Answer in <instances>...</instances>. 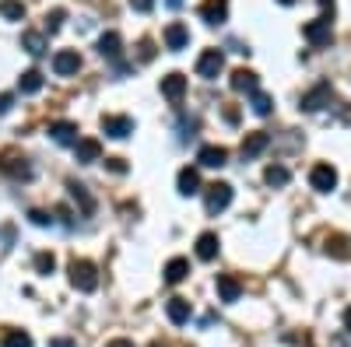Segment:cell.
<instances>
[{
    "instance_id": "obj_23",
    "label": "cell",
    "mask_w": 351,
    "mask_h": 347,
    "mask_svg": "<svg viewBox=\"0 0 351 347\" xmlns=\"http://www.w3.org/2000/svg\"><path fill=\"white\" fill-rule=\"evenodd\" d=\"M18 92H21V95L43 92V74H39V70H25V74L18 77Z\"/></svg>"
},
{
    "instance_id": "obj_42",
    "label": "cell",
    "mask_w": 351,
    "mask_h": 347,
    "mask_svg": "<svg viewBox=\"0 0 351 347\" xmlns=\"http://www.w3.org/2000/svg\"><path fill=\"white\" fill-rule=\"evenodd\" d=\"M165 4H169V8L176 11V8H183V0H165Z\"/></svg>"
},
{
    "instance_id": "obj_15",
    "label": "cell",
    "mask_w": 351,
    "mask_h": 347,
    "mask_svg": "<svg viewBox=\"0 0 351 347\" xmlns=\"http://www.w3.org/2000/svg\"><path fill=\"white\" fill-rule=\"evenodd\" d=\"M165 316H169L172 326L190 323V302H186V298H169V302H165Z\"/></svg>"
},
{
    "instance_id": "obj_22",
    "label": "cell",
    "mask_w": 351,
    "mask_h": 347,
    "mask_svg": "<svg viewBox=\"0 0 351 347\" xmlns=\"http://www.w3.org/2000/svg\"><path fill=\"white\" fill-rule=\"evenodd\" d=\"M176 186H180L183 196L200 193V176H197V168H183V172H180V179H176Z\"/></svg>"
},
{
    "instance_id": "obj_25",
    "label": "cell",
    "mask_w": 351,
    "mask_h": 347,
    "mask_svg": "<svg viewBox=\"0 0 351 347\" xmlns=\"http://www.w3.org/2000/svg\"><path fill=\"white\" fill-rule=\"evenodd\" d=\"M21 49H28L32 56H39V53H46V39H43L39 32H21Z\"/></svg>"
},
{
    "instance_id": "obj_13",
    "label": "cell",
    "mask_w": 351,
    "mask_h": 347,
    "mask_svg": "<svg viewBox=\"0 0 351 347\" xmlns=\"http://www.w3.org/2000/svg\"><path fill=\"white\" fill-rule=\"evenodd\" d=\"M162 95H165L169 102H183V95H186V77H183V74L162 77Z\"/></svg>"
},
{
    "instance_id": "obj_27",
    "label": "cell",
    "mask_w": 351,
    "mask_h": 347,
    "mask_svg": "<svg viewBox=\"0 0 351 347\" xmlns=\"http://www.w3.org/2000/svg\"><path fill=\"white\" fill-rule=\"evenodd\" d=\"M263 179H267V186H288V168L285 165H271L267 172H263Z\"/></svg>"
},
{
    "instance_id": "obj_1",
    "label": "cell",
    "mask_w": 351,
    "mask_h": 347,
    "mask_svg": "<svg viewBox=\"0 0 351 347\" xmlns=\"http://www.w3.org/2000/svg\"><path fill=\"white\" fill-rule=\"evenodd\" d=\"M71 284L77 287V292L92 295L95 287H99V274H95V267L88 264V259H74V264H71Z\"/></svg>"
},
{
    "instance_id": "obj_36",
    "label": "cell",
    "mask_w": 351,
    "mask_h": 347,
    "mask_svg": "<svg viewBox=\"0 0 351 347\" xmlns=\"http://www.w3.org/2000/svg\"><path fill=\"white\" fill-rule=\"evenodd\" d=\"M130 8H134L137 14H148V11L155 8V0H130Z\"/></svg>"
},
{
    "instance_id": "obj_18",
    "label": "cell",
    "mask_w": 351,
    "mask_h": 347,
    "mask_svg": "<svg viewBox=\"0 0 351 347\" xmlns=\"http://www.w3.org/2000/svg\"><path fill=\"white\" fill-rule=\"evenodd\" d=\"M228 84H232V92H246V95H256L260 92V81H256L253 70H236Z\"/></svg>"
},
{
    "instance_id": "obj_40",
    "label": "cell",
    "mask_w": 351,
    "mask_h": 347,
    "mask_svg": "<svg viewBox=\"0 0 351 347\" xmlns=\"http://www.w3.org/2000/svg\"><path fill=\"white\" fill-rule=\"evenodd\" d=\"M106 347H134V340H123V337H116V340H109Z\"/></svg>"
},
{
    "instance_id": "obj_30",
    "label": "cell",
    "mask_w": 351,
    "mask_h": 347,
    "mask_svg": "<svg viewBox=\"0 0 351 347\" xmlns=\"http://www.w3.org/2000/svg\"><path fill=\"white\" fill-rule=\"evenodd\" d=\"M4 347H32V337H28L25 330H11L4 337Z\"/></svg>"
},
{
    "instance_id": "obj_41",
    "label": "cell",
    "mask_w": 351,
    "mask_h": 347,
    "mask_svg": "<svg viewBox=\"0 0 351 347\" xmlns=\"http://www.w3.org/2000/svg\"><path fill=\"white\" fill-rule=\"evenodd\" d=\"M344 330H348V333H351V305H348V309H344Z\"/></svg>"
},
{
    "instance_id": "obj_31",
    "label": "cell",
    "mask_w": 351,
    "mask_h": 347,
    "mask_svg": "<svg viewBox=\"0 0 351 347\" xmlns=\"http://www.w3.org/2000/svg\"><path fill=\"white\" fill-rule=\"evenodd\" d=\"M271 109H274L271 95H263V92H256V95H253V112H256V116H271Z\"/></svg>"
},
{
    "instance_id": "obj_45",
    "label": "cell",
    "mask_w": 351,
    "mask_h": 347,
    "mask_svg": "<svg viewBox=\"0 0 351 347\" xmlns=\"http://www.w3.org/2000/svg\"><path fill=\"white\" fill-rule=\"evenodd\" d=\"M319 4H330V0H319Z\"/></svg>"
},
{
    "instance_id": "obj_39",
    "label": "cell",
    "mask_w": 351,
    "mask_h": 347,
    "mask_svg": "<svg viewBox=\"0 0 351 347\" xmlns=\"http://www.w3.org/2000/svg\"><path fill=\"white\" fill-rule=\"evenodd\" d=\"M14 105V95H0V112H8Z\"/></svg>"
},
{
    "instance_id": "obj_44",
    "label": "cell",
    "mask_w": 351,
    "mask_h": 347,
    "mask_svg": "<svg viewBox=\"0 0 351 347\" xmlns=\"http://www.w3.org/2000/svg\"><path fill=\"white\" fill-rule=\"evenodd\" d=\"M152 347H169V344H158V340H155V344H152Z\"/></svg>"
},
{
    "instance_id": "obj_20",
    "label": "cell",
    "mask_w": 351,
    "mask_h": 347,
    "mask_svg": "<svg viewBox=\"0 0 351 347\" xmlns=\"http://www.w3.org/2000/svg\"><path fill=\"white\" fill-rule=\"evenodd\" d=\"M215 256H218V235H215V231H204V235L197 239V259L211 264Z\"/></svg>"
},
{
    "instance_id": "obj_35",
    "label": "cell",
    "mask_w": 351,
    "mask_h": 347,
    "mask_svg": "<svg viewBox=\"0 0 351 347\" xmlns=\"http://www.w3.org/2000/svg\"><path fill=\"white\" fill-rule=\"evenodd\" d=\"M106 165H109V172H116V176H123V172H127V162L123 158H106Z\"/></svg>"
},
{
    "instance_id": "obj_2",
    "label": "cell",
    "mask_w": 351,
    "mask_h": 347,
    "mask_svg": "<svg viewBox=\"0 0 351 347\" xmlns=\"http://www.w3.org/2000/svg\"><path fill=\"white\" fill-rule=\"evenodd\" d=\"M221 70H225V53H221V49H204V53L197 56V77L215 81Z\"/></svg>"
},
{
    "instance_id": "obj_21",
    "label": "cell",
    "mask_w": 351,
    "mask_h": 347,
    "mask_svg": "<svg viewBox=\"0 0 351 347\" xmlns=\"http://www.w3.org/2000/svg\"><path fill=\"white\" fill-rule=\"evenodd\" d=\"M186 274H190V259H183V256H176V259H169V264H165V281L169 284H180Z\"/></svg>"
},
{
    "instance_id": "obj_38",
    "label": "cell",
    "mask_w": 351,
    "mask_h": 347,
    "mask_svg": "<svg viewBox=\"0 0 351 347\" xmlns=\"http://www.w3.org/2000/svg\"><path fill=\"white\" fill-rule=\"evenodd\" d=\"M141 49H144L141 60H152V56H155V46H152V42H141Z\"/></svg>"
},
{
    "instance_id": "obj_33",
    "label": "cell",
    "mask_w": 351,
    "mask_h": 347,
    "mask_svg": "<svg viewBox=\"0 0 351 347\" xmlns=\"http://www.w3.org/2000/svg\"><path fill=\"white\" fill-rule=\"evenodd\" d=\"M28 221H32V224H39V228H46V224H53V214H46V211H28Z\"/></svg>"
},
{
    "instance_id": "obj_24",
    "label": "cell",
    "mask_w": 351,
    "mask_h": 347,
    "mask_svg": "<svg viewBox=\"0 0 351 347\" xmlns=\"http://www.w3.org/2000/svg\"><path fill=\"white\" fill-rule=\"evenodd\" d=\"M120 36L116 32H106V36H99V53L106 56V60H116V56H120Z\"/></svg>"
},
{
    "instance_id": "obj_7",
    "label": "cell",
    "mask_w": 351,
    "mask_h": 347,
    "mask_svg": "<svg viewBox=\"0 0 351 347\" xmlns=\"http://www.w3.org/2000/svg\"><path fill=\"white\" fill-rule=\"evenodd\" d=\"M74 158H77V165L99 162V158H102V144H99L95 137H81V140L74 144Z\"/></svg>"
},
{
    "instance_id": "obj_43",
    "label": "cell",
    "mask_w": 351,
    "mask_h": 347,
    "mask_svg": "<svg viewBox=\"0 0 351 347\" xmlns=\"http://www.w3.org/2000/svg\"><path fill=\"white\" fill-rule=\"evenodd\" d=\"M278 4H295V0H278Z\"/></svg>"
},
{
    "instance_id": "obj_14",
    "label": "cell",
    "mask_w": 351,
    "mask_h": 347,
    "mask_svg": "<svg viewBox=\"0 0 351 347\" xmlns=\"http://www.w3.org/2000/svg\"><path fill=\"white\" fill-rule=\"evenodd\" d=\"M215 287H218V298H221V302H239V298H243V284L232 277V274H221Z\"/></svg>"
},
{
    "instance_id": "obj_9",
    "label": "cell",
    "mask_w": 351,
    "mask_h": 347,
    "mask_svg": "<svg viewBox=\"0 0 351 347\" xmlns=\"http://www.w3.org/2000/svg\"><path fill=\"white\" fill-rule=\"evenodd\" d=\"M327 102H330V84H327V81H319L313 92H306V95H302L299 109H306V112H316V109H324Z\"/></svg>"
},
{
    "instance_id": "obj_28",
    "label": "cell",
    "mask_w": 351,
    "mask_h": 347,
    "mask_svg": "<svg viewBox=\"0 0 351 347\" xmlns=\"http://www.w3.org/2000/svg\"><path fill=\"white\" fill-rule=\"evenodd\" d=\"M327 253L337 256V259H348V256H351V249H348V242H344L341 235H330V239H327Z\"/></svg>"
},
{
    "instance_id": "obj_19",
    "label": "cell",
    "mask_w": 351,
    "mask_h": 347,
    "mask_svg": "<svg viewBox=\"0 0 351 347\" xmlns=\"http://www.w3.org/2000/svg\"><path fill=\"white\" fill-rule=\"evenodd\" d=\"M49 137H53L56 144H77V140H81V137H77V127H74V123H67V120L49 123Z\"/></svg>"
},
{
    "instance_id": "obj_8",
    "label": "cell",
    "mask_w": 351,
    "mask_h": 347,
    "mask_svg": "<svg viewBox=\"0 0 351 347\" xmlns=\"http://www.w3.org/2000/svg\"><path fill=\"white\" fill-rule=\"evenodd\" d=\"M102 130H106V137L123 140V137L134 133V120L130 116H102Z\"/></svg>"
},
{
    "instance_id": "obj_29",
    "label": "cell",
    "mask_w": 351,
    "mask_h": 347,
    "mask_svg": "<svg viewBox=\"0 0 351 347\" xmlns=\"http://www.w3.org/2000/svg\"><path fill=\"white\" fill-rule=\"evenodd\" d=\"M71 196H74V200H77V204H81V211H84V214H92V207H95V204H92V196H88V193H84V186H77V183H71Z\"/></svg>"
},
{
    "instance_id": "obj_5",
    "label": "cell",
    "mask_w": 351,
    "mask_h": 347,
    "mask_svg": "<svg viewBox=\"0 0 351 347\" xmlns=\"http://www.w3.org/2000/svg\"><path fill=\"white\" fill-rule=\"evenodd\" d=\"M81 70V56H77V49H60L53 56V74L56 77H71V74H77Z\"/></svg>"
},
{
    "instance_id": "obj_11",
    "label": "cell",
    "mask_w": 351,
    "mask_h": 347,
    "mask_svg": "<svg viewBox=\"0 0 351 347\" xmlns=\"http://www.w3.org/2000/svg\"><path fill=\"white\" fill-rule=\"evenodd\" d=\"M0 168H4L11 179H32V165H28L25 158H18L14 151H8L4 158H0Z\"/></svg>"
},
{
    "instance_id": "obj_16",
    "label": "cell",
    "mask_w": 351,
    "mask_h": 347,
    "mask_svg": "<svg viewBox=\"0 0 351 347\" xmlns=\"http://www.w3.org/2000/svg\"><path fill=\"white\" fill-rule=\"evenodd\" d=\"M267 144H271V133H263V130H256V133H246V140H243V158H256L260 151H267Z\"/></svg>"
},
{
    "instance_id": "obj_3",
    "label": "cell",
    "mask_w": 351,
    "mask_h": 347,
    "mask_svg": "<svg viewBox=\"0 0 351 347\" xmlns=\"http://www.w3.org/2000/svg\"><path fill=\"white\" fill-rule=\"evenodd\" d=\"M228 204H232V186H228V183L208 186V196H204V207H208V214H221Z\"/></svg>"
},
{
    "instance_id": "obj_12",
    "label": "cell",
    "mask_w": 351,
    "mask_h": 347,
    "mask_svg": "<svg viewBox=\"0 0 351 347\" xmlns=\"http://www.w3.org/2000/svg\"><path fill=\"white\" fill-rule=\"evenodd\" d=\"M225 18H228V0H204V4H200V21L221 25Z\"/></svg>"
},
{
    "instance_id": "obj_26",
    "label": "cell",
    "mask_w": 351,
    "mask_h": 347,
    "mask_svg": "<svg viewBox=\"0 0 351 347\" xmlns=\"http://www.w3.org/2000/svg\"><path fill=\"white\" fill-rule=\"evenodd\" d=\"M0 14H4L8 21H21L25 18V4L21 0H0Z\"/></svg>"
},
{
    "instance_id": "obj_10",
    "label": "cell",
    "mask_w": 351,
    "mask_h": 347,
    "mask_svg": "<svg viewBox=\"0 0 351 347\" xmlns=\"http://www.w3.org/2000/svg\"><path fill=\"white\" fill-rule=\"evenodd\" d=\"M186 46H190V28H186L183 21H172V25L165 28V49L180 53V49H186Z\"/></svg>"
},
{
    "instance_id": "obj_34",
    "label": "cell",
    "mask_w": 351,
    "mask_h": 347,
    "mask_svg": "<svg viewBox=\"0 0 351 347\" xmlns=\"http://www.w3.org/2000/svg\"><path fill=\"white\" fill-rule=\"evenodd\" d=\"M60 25H64V11H60V8L46 14V28H49V32H56V28H60Z\"/></svg>"
},
{
    "instance_id": "obj_32",
    "label": "cell",
    "mask_w": 351,
    "mask_h": 347,
    "mask_svg": "<svg viewBox=\"0 0 351 347\" xmlns=\"http://www.w3.org/2000/svg\"><path fill=\"white\" fill-rule=\"evenodd\" d=\"M53 267H56L53 253H39V256H36V270H39V274H53Z\"/></svg>"
},
{
    "instance_id": "obj_17",
    "label": "cell",
    "mask_w": 351,
    "mask_h": 347,
    "mask_svg": "<svg viewBox=\"0 0 351 347\" xmlns=\"http://www.w3.org/2000/svg\"><path fill=\"white\" fill-rule=\"evenodd\" d=\"M197 162H200L204 168H221V165L228 162V151H225V148H218V144H208V148H200Z\"/></svg>"
},
{
    "instance_id": "obj_4",
    "label": "cell",
    "mask_w": 351,
    "mask_h": 347,
    "mask_svg": "<svg viewBox=\"0 0 351 347\" xmlns=\"http://www.w3.org/2000/svg\"><path fill=\"white\" fill-rule=\"evenodd\" d=\"M306 39H309L313 46H330V39H334V25H330V18L324 14V18L309 21V25H306Z\"/></svg>"
},
{
    "instance_id": "obj_6",
    "label": "cell",
    "mask_w": 351,
    "mask_h": 347,
    "mask_svg": "<svg viewBox=\"0 0 351 347\" xmlns=\"http://www.w3.org/2000/svg\"><path fill=\"white\" fill-rule=\"evenodd\" d=\"M309 183H313V190H319V193H330V190L337 186V168H334V165H313Z\"/></svg>"
},
{
    "instance_id": "obj_37",
    "label": "cell",
    "mask_w": 351,
    "mask_h": 347,
    "mask_svg": "<svg viewBox=\"0 0 351 347\" xmlns=\"http://www.w3.org/2000/svg\"><path fill=\"white\" fill-rule=\"evenodd\" d=\"M49 347H77V344H74L71 337H53V340H49Z\"/></svg>"
}]
</instances>
